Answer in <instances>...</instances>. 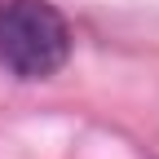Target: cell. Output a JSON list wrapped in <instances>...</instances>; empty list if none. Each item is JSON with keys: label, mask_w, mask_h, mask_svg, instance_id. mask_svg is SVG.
Instances as JSON below:
<instances>
[{"label": "cell", "mask_w": 159, "mask_h": 159, "mask_svg": "<svg viewBox=\"0 0 159 159\" xmlns=\"http://www.w3.org/2000/svg\"><path fill=\"white\" fill-rule=\"evenodd\" d=\"M71 57V27L49 0L0 5V66L18 80H49Z\"/></svg>", "instance_id": "6da1fadb"}]
</instances>
